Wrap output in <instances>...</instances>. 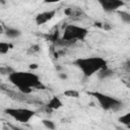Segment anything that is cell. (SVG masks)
Here are the masks:
<instances>
[{"label": "cell", "mask_w": 130, "mask_h": 130, "mask_svg": "<svg viewBox=\"0 0 130 130\" xmlns=\"http://www.w3.org/2000/svg\"><path fill=\"white\" fill-rule=\"evenodd\" d=\"M7 126L9 127V130H23L22 128H20V127H18V126H14V125H12V124H10V123H8Z\"/></svg>", "instance_id": "obj_17"}, {"label": "cell", "mask_w": 130, "mask_h": 130, "mask_svg": "<svg viewBox=\"0 0 130 130\" xmlns=\"http://www.w3.org/2000/svg\"><path fill=\"white\" fill-rule=\"evenodd\" d=\"M88 34V29L83 26L75 24H67L63 30V35L60 41L61 45H70L77 41H83Z\"/></svg>", "instance_id": "obj_3"}, {"label": "cell", "mask_w": 130, "mask_h": 130, "mask_svg": "<svg viewBox=\"0 0 130 130\" xmlns=\"http://www.w3.org/2000/svg\"><path fill=\"white\" fill-rule=\"evenodd\" d=\"M8 80L24 94L31 93L32 88H45L40 77L29 71H14L8 76Z\"/></svg>", "instance_id": "obj_1"}, {"label": "cell", "mask_w": 130, "mask_h": 130, "mask_svg": "<svg viewBox=\"0 0 130 130\" xmlns=\"http://www.w3.org/2000/svg\"><path fill=\"white\" fill-rule=\"evenodd\" d=\"M118 121H119L121 124L125 125L126 127L129 126V125H130V112H128V113H126V114L120 116L119 119H118Z\"/></svg>", "instance_id": "obj_13"}, {"label": "cell", "mask_w": 130, "mask_h": 130, "mask_svg": "<svg viewBox=\"0 0 130 130\" xmlns=\"http://www.w3.org/2000/svg\"><path fill=\"white\" fill-rule=\"evenodd\" d=\"M124 69H125L126 71L130 72V60H128V61H126V62L124 63Z\"/></svg>", "instance_id": "obj_18"}, {"label": "cell", "mask_w": 130, "mask_h": 130, "mask_svg": "<svg viewBox=\"0 0 130 130\" xmlns=\"http://www.w3.org/2000/svg\"><path fill=\"white\" fill-rule=\"evenodd\" d=\"M128 81H129V82H130V77H129V79H128Z\"/></svg>", "instance_id": "obj_22"}, {"label": "cell", "mask_w": 130, "mask_h": 130, "mask_svg": "<svg viewBox=\"0 0 130 130\" xmlns=\"http://www.w3.org/2000/svg\"><path fill=\"white\" fill-rule=\"evenodd\" d=\"M64 95L68 98H78L79 91H77L76 89H67L64 91Z\"/></svg>", "instance_id": "obj_14"}, {"label": "cell", "mask_w": 130, "mask_h": 130, "mask_svg": "<svg viewBox=\"0 0 130 130\" xmlns=\"http://www.w3.org/2000/svg\"><path fill=\"white\" fill-rule=\"evenodd\" d=\"M59 78L65 80V79H67V75H66L65 73H59Z\"/></svg>", "instance_id": "obj_19"}, {"label": "cell", "mask_w": 130, "mask_h": 130, "mask_svg": "<svg viewBox=\"0 0 130 130\" xmlns=\"http://www.w3.org/2000/svg\"><path fill=\"white\" fill-rule=\"evenodd\" d=\"M57 10L56 9H50L47 11H43L41 13H38L35 17V21L37 25H43L47 22H49L50 20H52L55 15H56Z\"/></svg>", "instance_id": "obj_7"}, {"label": "cell", "mask_w": 130, "mask_h": 130, "mask_svg": "<svg viewBox=\"0 0 130 130\" xmlns=\"http://www.w3.org/2000/svg\"><path fill=\"white\" fill-rule=\"evenodd\" d=\"M4 113L20 123H28L36 115L35 111L26 108H6Z\"/></svg>", "instance_id": "obj_5"}, {"label": "cell", "mask_w": 130, "mask_h": 130, "mask_svg": "<svg viewBox=\"0 0 130 130\" xmlns=\"http://www.w3.org/2000/svg\"><path fill=\"white\" fill-rule=\"evenodd\" d=\"M73 64L77 68H79V70L82 72L84 77H90L93 74L108 67L107 61L103 57H99V56L77 58L76 60H74Z\"/></svg>", "instance_id": "obj_2"}, {"label": "cell", "mask_w": 130, "mask_h": 130, "mask_svg": "<svg viewBox=\"0 0 130 130\" xmlns=\"http://www.w3.org/2000/svg\"><path fill=\"white\" fill-rule=\"evenodd\" d=\"M88 94L92 95L98 101L101 108L104 109L105 111L117 112V111L121 110L123 107V103L120 100H118L112 95H109V94H106V93H103L100 91H90V92L88 91Z\"/></svg>", "instance_id": "obj_4"}, {"label": "cell", "mask_w": 130, "mask_h": 130, "mask_svg": "<svg viewBox=\"0 0 130 130\" xmlns=\"http://www.w3.org/2000/svg\"><path fill=\"white\" fill-rule=\"evenodd\" d=\"M42 123H43V125L47 128V129H49V130H54L55 129V123L53 122V121H51V120H49V119H44V120H42Z\"/></svg>", "instance_id": "obj_15"}, {"label": "cell", "mask_w": 130, "mask_h": 130, "mask_svg": "<svg viewBox=\"0 0 130 130\" xmlns=\"http://www.w3.org/2000/svg\"><path fill=\"white\" fill-rule=\"evenodd\" d=\"M13 45L11 43L8 42H1L0 43V54L1 55H5L6 53H8V51L10 49H12Z\"/></svg>", "instance_id": "obj_12"}, {"label": "cell", "mask_w": 130, "mask_h": 130, "mask_svg": "<svg viewBox=\"0 0 130 130\" xmlns=\"http://www.w3.org/2000/svg\"><path fill=\"white\" fill-rule=\"evenodd\" d=\"M15 70H13L11 67H9V66H6V67H4V66H2L1 68H0V72H1V74H3V75H10L11 73H13Z\"/></svg>", "instance_id": "obj_16"}, {"label": "cell", "mask_w": 130, "mask_h": 130, "mask_svg": "<svg viewBox=\"0 0 130 130\" xmlns=\"http://www.w3.org/2000/svg\"><path fill=\"white\" fill-rule=\"evenodd\" d=\"M99 4L104 11L108 13L117 12L125 5V2L122 0H99Z\"/></svg>", "instance_id": "obj_6"}, {"label": "cell", "mask_w": 130, "mask_h": 130, "mask_svg": "<svg viewBox=\"0 0 130 130\" xmlns=\"http://www.w3.org/2000/svg\"><path fill=\"white\" fill-rule=\"evenodd\" d=\"M29 67H30L31 69H35V68H38V65H37V64H31Z\"/></svg>", "instance_id": "obj_20"}, {"label": "cell", "mask_w": 130, "mask_h": 130, "mask_svg": "<svg viewBox=\"0 0 130 130\" xmlns=\"http://www.w3.org/2000/svg\"><path fill=\"white\" fill-rule=\"evenodd\" d=\"M96 74H98V78H99V79L104 80V79H107V78L113 76V75H114V71H113L112 69H110V68L107 67V68L101 70L100 72H98Z\"/></svg>", "instance_id": "obj_10"}, {"label": "cell", "mask_w": 130, "mask_h": 130, "mask_svg": "<svg viewBox=\"0 0 130 130\" xmlns=\"http://www.w3.org/2000/svg\"><path fill=\"white\" fill-rule=\"evenodd\" d=\"M127 128H128V129L130 130V125H129V126H127Z\"/></svg>", "instance_id": "obj_21"}, {"label": "cell", "mask_w": 130, "mask_h": 130, "mask_svg": "<svg viewBox=\"0 0 130 130\" xmlns=\"http://www.w3.org/2000/svg\"><path fill=\"white\" fill-rule=\"evenodd\" d=\"M120 19L124 22V23H127V24H130V12L128 11H125V10H119L117 11Z\"/></svg>", "instance_id": "obj_11"}, {"label": "cell", "mask_w": 130, "mask_h": 130, "mask_svg": "<svg viewBox=\"0 0 130 130\" xmlns=\"http://www.w3.org/2000/svg\"><path fill=\"white\" fill-rule=\"evenodd\" d=\"M4 34L8 39H16L21 35V31L14 27H6Z\"/></svg>", "instance_id": "obj_9"}, {"label": "cell", "mask_w": 130, "mask_h": 130, "mask_svg": "<svg viewBox=\"0 0 130 130\" xmlns=\"http://www.w3.org/2000/svg\"><path fill=\"white\" fill-rule=\"evenodd\" d=\"M62 107H63L62 101L60 100L59 96H56V95L52 96L51 100H50V101L48 102V104H47V108L50 109V110H52V111H54V110H59V109L62 108Z\"/></svg>", "instance_id": "obj_8"}]
</instances>
